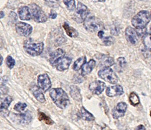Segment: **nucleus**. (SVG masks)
I'll return each mask as SVG.
<instances>
[{
    "instance_id": "36",
    "label": "nucleus",
    "mask_w": 151,
    "mask_h": 130,
    "mask_svg": "<svg viewBox=\"0 0 151 130\" xmlns=\"http://www.w3.org/2000/svg\"><path fill=\"white\" fill-rule=\"evenodd\" d=\"M135 130H146V129H145V126L144 125H142V124H140V125H139L138 126L136 127V128Z\"/></svg>"
},
{
    "instance_id": "14",
    "label": "nucleus",
    "mask_w": 151,
    "mask_h": 130,
    "mask_svg": "<svg viewBox=\"0 0 151 130\" xmlns=\"http://www.w3.org/2000/svg\"><path fill=\"white\" fill-rule=\"evenodd\" d=\"M72 62V59L67 56H64L56 63L55 66L58 71L63 72L69 68Z\"/></svg>"
},
{
    "instance_id": "29",
    "label": "nucleus",
    "mask_w": 151,
    "mask_h": 130,
    "mask_svg": "<svg viewBox=\"0 0 151 130\" xmlns=\"http://www.w3.org/2000/svg\"><path fill=\"white\" fill-rule=\"evenodd\" d=\"M143 43L145 47L146 48L148 51L150 50V34L147 32L144 35L143 37Z\"/></svg>"
},
{
    "instance_id": "21",
    "label": "nucleus",
    "mask_w": 151,
    "mask_h": 130,
    "mask_svg": "<svg viewBox=\"0 0 151 130\" xmlns=\"http://www.w3.org/2000/svg\"><path fill=\"white\" fill-rule=\"evenodd\" d=\"M70 95L71 97L75 100L78 101H81L82 100V96L81 94L80 89L78 86L75 85H72L70 87Z\"/></svg>"
},
{
    "instance_id": "18",
    "label": "nucleus",
    "mask_w": 151,
    "mask_h": 130,
    "mask_svg": "<svg viewBox=\"0 0 151 130\" xmlns=\"http://www.w3.org/2000/svg\"><path fill=\"white\" fill-rule=\"evenodd\" d=\"M31 90L33 93L34 96L35 97V98L41 103H45L46 101V99L45 95H43L42 93L41 90L40 89L38 86L36 85H33L31 87Z\"/></svg>"
},
{
    "instance_id": "1",
    "label": "nucleus",
    "mask_w": 151,
    "mask_h": 130,
    "mask_svg": "<svg viewBox=\"0 0 151 130\" xmlns=\"http://www.w3.org/2000/svg\"><path fill=\"white\" fill-rule=\"evenodd\" d=\"M50 95L55 104L61 109L66 108L70 101L67 93L62 88H53L50 91Z\"/></svg>"
},
{
    "instance_id": "5",
    "label": "nucleus",
    "mask_w": 151,
    "mask_h": 130,
    "mask_svg": "<svg viewBox=\"0 0 151 130\" xmlns=\"http://www.w3.org/2000/svg\"><path fill=\"white\" fill-rule=\"evenodd\" d=\"M29 11L33 18L37 23H44L47 20V16L42 9L36 4H31L29 5Z\"/></svg>"
},
{
    "instance_id": "31",
    "label": "nucleus",
    "mask_w": 151,
    "mask_h": 130,
    "mask_svg": "<svg viewBox=\"0 0 151 130\" xmlns=\"http://www.w3.org/2000/svg\"><path fill=\"white\" fill-rule=\"evenodd\" d=\"M45 3L48 6L51 8H58L60 0H45Z\"/></svg>"
},
{
    "instance_id": "41",
    "label": "nucleus",
    "mask_w": 151,
    "mask_h": 130,
    "mask_svg": "<svg viewBox=\"0 0 151 130\" xmlns=\"http://www.w3.org/2000/svg\"><path fill=\"white\" fill-rule=\"evenodd\" d=\"M1 97H0V101H1Z\"/></svg>"
},
{
    "instance_id": "8",
    "label": "nucleus",
    "mask_w": 151,
    "mask_h": 130,
    "mask_svg": "<svg viewBox=\"0 0 151 130\" xmlns=\"http://www.w3.org/2000/svg\"><path fill=\"white\" fill-rule=\"evenodd\" d=\"M51 81L50 78L47 74H40L37 77V86L40 90L46 92L51 87Z\"/></svg>"
},
{
    "instance_id": "39",
    "label": "nucleus",
    "mask_w": 151,
    "mask_h": 130,
    "mask_svg": "<svg viewBox=\"0 0 151 130\" xmlns=\"http://www.w3.org/2000/svg\"><path fill=\"white\" fill-rule=\"evenodd\" d=\"M3 58L2 56L0 55V65H1V64L3 63Z\"/></svg>"
},
{
    "instance_id": "24",
    "label": "nucleus",
    "mask_w": 151,
    "mask_h": 130,
    "mask_svg": "<svg viewBox=\"0 0 151 130\" xmlns=\"http://www.w3.org/2000/svg\"><path fill=\"white\" fill-rule=\"evenodd\" d=\"M80 115L81 118L84 120L91 121H94L95 120V117L93 115V114L89 113L84 107H82L81 109Z\"/></svg>"
},
{
    "instance_id": "35",
    "label": "nucleus",
    "mask_w": 151,
    "mask_h": 130,
    "mask_svg": "<svg viewBox=\"0 0 151 130\" xmlns=\"http://www.w3.org/2000/svg\"><path fill=\"white\" fill-rule=\"evenodd\" d=\"M56 17H57V13H56V12H55V10L52 9L51 11L50 14V18H51V19H55V18H56Z\"/></svg>"
},
{
    "instance_id": "16",
    "label": "nucleus",
    "mask_w": 151,
    "mask_h": 130,
    "mask_svg": "<svg viewBox=\"0 0 151 130\" xmlns=\"http://www.w3.org/2000/svg\"><path fill=\"white\" fill-rule=\"evenodd\" d=\"M65 55V52L62 49H58L57 50L54 51L51 54L50 58V63L52 66H55L56 63Z\"/></svg>"
},
{
    "instance_id": "33",
    "label": "nucleus",
    "mask_w": 151,
    "mask_h": 130,
    "mask_svg": "<svg viewBox=\"0 0 151 130\" xmlns=\"http://www.w3.org/2000/svg\"><path fill=\"white\" fill-rule=\"evenodd\" d=\"M115 42V39L112 36L105 37L103 39V43L106 46H111L113 45Z\"/></svg>"
},
{
    "instance_id": "30",
    "label": "nucleus",
    "mask_w": 151,
    "mask_h": 130,
    "mask_svg": "<svg viewBox=\"0 0 151 130\" xmlns=\"http://www.w3.org/2000/svg\"><path fill=\"white\" fill-rule=\"evenodd\" d=\"M64 3L65 4L68 10L73 12L76 9V3L74 0H64Z\"/></svg>"
},
{
    "instance_id": "32",
    "label": "nucleus",
    "mask_w": 151,
    "mask_h": 130,
    "mask_svg": "<svg viewBox=\"0 0 151 130\" xmlns=\"http://www.w3.org/2000/svg\"><path fill=\"white\" fill-rule=\"evenodd\" d=\"M26 107H27V105L26 103H18L17 104L15 105L14 109V110L17 111L18 112H21V111H24L26 109Z\"/></svg>"
},
{
    "instance_id": "17",
    "label": "nucleus",
    "mask_w": 151,
    "mask_h": 130,
    "mask_svg": "<svg viewBox=\"0 0 151 130\" xmlns=\"http://www.w3.org/2000/svg\"><path fill=\"white\" fill-rule=\"evenodd\" d=\"M14 116V120L18 121V123L23 124H28L31 122L32 120L31 115L29 112H26L25 113H21L19 115H13Z\"/></svg>"
},
{
    "instance_id": "27",
    "label": "nucleus",
    "mask_w": 151,
    "mask_h": 130,
    "mask_svg": "<svg viewBox=\"0 0 151 130\" xmlns=\"http://www.w3.org/2000/svg\"><path fill=\"white\" fill-rule=\"evenodd\" d=\"M38 119L40 121H44L46 124H48V125H52V124L55 123L50 117H48L44 113L41 111L38 112Z\"/></svg>"
},
{
    "instance_id": "3",
    "label": "nucleus",
    "mask_w": 151,
    "mask_h": 130,
    "mask_svg": "<svg viewBox=\"0 0 151 130\" xmlns=\"http://www.w3.org/2000/svg\"><path fill=\"white\" fill-rule=\"evenodd\" d=\"M24 49L31 56H38L43 51L44 43L42 42H35L32 39H28L24 43Z\"/></svg>"
},
{
    "instance_id": "13",
    "label": "nucleus",
    "mask_w": 151,
    "mask_h": 130,
    "mask_svg": "<svg viewBox=\"0 0 151 130\" xmlns=\"http://www.w3.org/2000/svg\"><path fill=\"white\" fill-rule=\"evenodd\" d=\"M99 61V64L101 67L109 68L114 64V58L106 55H99V57L96 56Z\"/></svg>"
},
{
    "instance_id": "9",
    "label": "nucleus",
    "mask_w": 151,
    "mask_h": 130,
    "mask_svg": "<svg viewBox=\"0 0 151 130\" xmlns=\"http://www.w3.org/2000/svg\"><path fill=\"white\" fill-rule=\"evenodd\" d=\"M16 30L18 34L22 36H28L32 32L33 28L32 26L24 22H18L15 26Z\"/></svg>"
},
{
    "instance_id": "19",
    "label": "nucleus",
    "mask_w": 151,
    "mask_h": 130,
    "mask_svg": "<svg viewBox=\"0 0 151 130\" xmlns=\"http://www.w3.org/2000/svg\"><path fill=\"white\" fill-rule=\"evenodd\" d=\"M96 66V61L94 59H91L89 62L86 63L81 68V74L83 76L87 75L89 74L91 72L93 71V69Z\"/></svg>"
},
{
    "instance_id": "28",
    "label": "nucleus",
    "mask_w": 151,
    "mask_h": 130,
    "mask_svg": "<svg viewBox=\"0 0 151 130\" xmlns=\"http://www.w3.org/2000/svg\"><path fill=\"white\" fill-rule=\"evenodd\" d=\"M129 101H130V103L131 105L134 106H137L140 103L139 97L136 93L132 92V93H131L130 95H129Z\"/></svg>"
},
{
    "instance_id": "4",
    "label": "nucleus",
    "mask_w": 151,
    "mask_h": 130,
    "mask_svg": "<svg viewBox=\"0 0 151 130\" xmlns=\"http://www.w3.org/2000/svg\"><path fill=\"white\" fill-rule=\"evenodd\" d=\"M84 26L86 30L91 32H96L103 28V24L100 20L93 16L86 18L84 21Z\"/></svg>"
},
{
    "instance_id": "40",
    "label": "nucleus",
    "mask_w": 151,
    "mask_h": 130,
    "mask_svg": "<svg viewBox=\"0 0 151 130\" xmlns=\"http://www.w3.org/2000/svg\"><path fill=\"white\" fill-rule=\"evenodd\" d=\"M94 1H96V2H104L106 0H93Z\"/></svg>"
},
{
    "instance_id": "7",
    "label": "nucleus",
    "mask_w": 151,
    "mask_h": 130,
    "mask_svg": "<svg viewBox=\"0 0 151 130\" xmlns=\"http://www.w3.org/2000/svg\"><path fill=\"white\" fill-rule=\"evenodd\" d=\"M98 76L99 78L111 84H116L119 81L117 74L109 68H106L100 70L98 72Z\"/></svg>"
},
{
    "instance_id": "2",
    "label": "nucleus",
    "mask_w": 151,
    "mask_h": 130,
    "mask_svg": "<svg viewBox=\"0 0 151 130\" xmlns=\"http://www.w3.org/2000/svg\"><path fill=\"white\" fill-rule=\"evenodd\" d=\"M150 21V13L148 11L142 10L135 15L132 20V25L137 30H143Z\"/></svg>"
},
{
    "instance_id": "37",
    "label": "nucleus",
    "mask_w": 151,
    "mask_h": 130,
    "mask_svg": "<svg viewBox=\"0 0 151 130\" xmlns=\"http://www.w3.org/2000/svg\"><path fill=\"white\" fill-rule=\"evenodd\" d=\"M104 31H102V30L99 31V32H98V37L99 38L102 39V38H103V36H104Z\"/></svg>"
},
{
    "instance_id": "25",
    "label": "nucleus",
    "mask_w": 151,
    "mask_h": 130,
    "mask_svg": "<svg viewBox=\"0 0 151 130\" xmlns=\"http://www.w3.org/2000/svg\"><path fill=\"white\" fill-rule=\"evenodd\" d=\"M12 101V98L9 96H7L4 100H1V101H0V111H2L7 110Z\"/></svg>"
},
{
    "instance_id": "34",
    "label": "nucleus",
    "mask_w": 151,
    "mask_h": 130,
    "mask_svg": "<svg viewBox=\"0 0 151 130\" xmlns=\"http://www.w3.org/2000/svg\"><path fill=\"white\" fill-rule=\"evenodd\" d=\"M6 64L9 69H12L15 65V60L12 56H8L6 58Z\"/></svg>"
},
{
    "instance_id": "20",
    "label": "nucleus",
    "mask_w": 151,
    "mask_h": 130,
    "mask_svg": "<svg viewBox=\"0 0 151 130\" xmlns=\"http://www.w3.org/2000/svg\"><path fill=\"white\" fill-rule=\"evenodd\" d=\"M18 13L19 16V18L21 20L29 21L31 18V15L28 6H23L19 9Z\"/></svg>"
},
{
    "instance_id": "23",
    "label": "nucleus",
    "mask_w": 151,
    "mask_h": 130,
    "mask_svg": "<svg viewBox=\"0 0 151 130\" xmlns=\"http://www.w3.org/2000/svg\"><path fill=\"white\" fill-rule=\"evenodd\" d=\"M63 28L64 29V30H65V31L66 32L67 35L71 37V38H76L79 35L78 31L74 29V28H73V27L70 26L67 23H64V25H63Z\"/></svg>"
},
{
    "instance_id": "38",
    "label": "nucleus",
    "mask_w": 151,
    "mask_h": 130,
    "mask_svg": "<svg viewBox=\"0 0 151 130\" xmlns=\"http://www.w3.org/2000/svg\"><path fill=\"white\" fill-rule=\"evenodd\" d=\"M4 14L3 12H0V18H3L4 17Z\"/></svg>"
},
{
    "instance_id": "22",
    "label": "nucleus",
    "mask_w": 151,
    "mask_h": 130,
    "mask_svg": "<svg viewBox=\"0 0 151 130\" xmlns=\"http://www.w3.org/2000/svg\"><path fill=\"white\" fill-rule=\"evenodd\" d=\"M127 66L126 59L123 57L119 58L117 59V62L115 65V69L118 72H122L124 70Z\"/></svg>"
},
{
    "instance_id": "11",
    "label": "nucleus",
    "mask_w": 151,
    "mask_h": 130,
    "mask_svg": "<svg viewBox=\"0 0 151 130\" xmlns=\"http://www.w3.org/2000/svg\"><path fill=\"white\" fill-rule=\"evenodd\" d=\"M127 108V105L124 102H120L117 103L116 106L112 111V117L116 120L124 116Z\"/></svg>"
},
{
    "instance_id": "26",
    "label": "nucleus",
    "mask_w": 151,
    "mask_h": 130,
    "mask_svg": "<svg viewBox=\"0 0 151 130\" xmlns=\"http://www.w3.org/2000/svg\"><path fill=\"white\" fill-rule=\"evenodd\" d=\"M86 63V57L85 56L81 57L78 58L76 61L73 65V69L75 71H79L81 69L83 65Z\"/></svg>"
},
{
    "instance_id": "10",
    "label": "nucleus",
    "mask_w": 151,
    "mask_h": 130,
    "mask_svg": "<svg viewBox=\"0 0 151 130\" xmlns=\"http://www.w3.org/2000/svg\"><path fill=\"white\" fill-rule=\"evenodd\" d=\"M125 35L127 40L132 45H136L139 40L138 32L131 26H128L125 30Z\"/></svg>"
},
{
    "instance_id": "6",
    "label": "nucleus",
    "mask_w": 151,
    "mask_h": 130,
    "mask_svg": "<svg viewBox=\"0 0 151 130\" xmlns=\"http://www.w3.org/2000/svg\"><path fill=\"white\" fill-rule=\"evenodd\" d=\"M89 13V11L87 6L82 3L79 2L77 5L76 9L74 11L73 18L78 23H82L84 22L86 18L88 17Z\"/></svg>"
},
{
    "instance_id": "12",
    "label": "nucleus",
    "mask_w": 151,
    "mask_h": 130,
    "mask_svg": "<svg viewBox=\"0 0 151 130\" xmlns=\"http://www.w3.org/2000/svg\"><path fill=\"white\" fill-rule=\"evenodd\" d=\"M106 88V84L104 82L98 80L91 83L89 84V89L92 93L96 95H101L104 91Z\"/></svg>"
},
{
    "instance_id": "15",
    "label": "nucleus",
    "mask_w": 151,
    "mask_h": 130,
    "mask_svg": "<svg viewBox=\"0 0 151 130\" xmlns=\"http://www.w3.org/2000/svg\"><path fill=\"white\" fill-rule=\"evenodd\" d=\"M124 90L121 85H114L107 87L106 91V94L109 97H114L123 95Z\"/></svg>"
}]
</instances>
